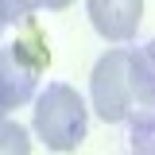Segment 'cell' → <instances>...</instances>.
I'll return each instance as SVG.
<instances>
[{"mask_svg":"<svg viewBox=\"0 0 155 155\" xmlns=\"http://www.w3.org/2000/svg\"><path fill=\"white\" fill-rule=\"evenodd\" d=\"M35 12H39L35 0H0V19L4 23H31Z\"/></svg>","mask_w":155,"mask_h":155,"instance_id":"7","label":"cell"},{"mask_svg":"<svg viewBox=\"0 0 155 155\" xmlns=\"http://www.w3.org/2000/svg\"><path fill=\"white\" fill-rule=\"evenodd\" d=\"M89 109L74 85L51 81L35 97V136L47 143V151H78V143L85 140Z\"/></svg>","mask_w":155,"mask_h":155,"instance_id":"1","label":"cell"},{"mask_svg":"<svg viewBox=\"0 0 155 155\" xmlns=\"http://www.w3.org/2000/svg\"><path fill=\"white\" fill-rule=\"evenodd\" d=\"M85 12H89L93 31L105 43H128L140 31L143 0H85Z\"/></svg>","mask_w":155,"mask_h":155,"instance_id":"4","label":"cell"},{"mask_svg":"<svg viewBox=\"0 0 155 155\" xmlns=\"http://www.w3.org/2000/svg\"><path fill=\"white\" fill-rule=\"evenodd\" d=\"M0 155H31V132L19 120H0Z\"/></svg>","mask_w":155,"mask_h":155,"instance_id":"6","label":"cell"},{"mask_svg":"<svg viewBox=\"0 0 155 155\" xmlns=\"http://www.w3.org/2000/svg\"><path fill=\"white\" fill-rule=\"evenodd\" d=\"M51 62V54L31 58V43H16V47H0V105L12 113L19 105H27L35 97L39 70Z\"/></svg>","mask_w":155,"mask_h":155,"instance_id":"3","label":"cell"},{"mask_svg":"<svg viewBox=\"0 0 155 155\" xmlns=\"http://www.w3.org/2000/svg\"><path fill=\"white\" fill-rule=\"evenodd\" d=\"M4 27H8V23H4V19H0V35H4Z\"/></svg>","mask_w":155,"mask_h":155,"instance_id":"11","label":"cell"},{"mask_svg":"<svg viewBox=\"0 0 155 155\" xmlns=\"http://www.w3.org/2000/svg\"><path fill=\"white\" fill-rule=\"evenodd\" d=\"M4 116H8V109H4V105H0V120H4Z\"/></svg>","mask_w":155,"mask_h":155,"instance_id":"10","label":"cell"},{"mask_svg":"<svg viewBox=\"0 0 155 155\" xmlns=\"http://www.w3.org/2000/svg\"><path fill=\"white\" fill-rule=\"evenodd\" d=\"M128 85H132V101L155 105V39L128 51Z\"/></svg>","mask_w":155,"mask_h":155,"instance_id":"5","label":"cell"},{"mask_svg":"<svg viewBox=\"0 0 155 155\" xmlns=\"http://www.w3.org/2000/svg\"><path fill=\"white\" fill-rule=\"evenodd\" d=\"M89 101L93 113L105 124H120L132 113V85H128V51L113 47L97 58L93 74H89Z\"/></svg>","mask_w":155,"mask_h":155,"instance_id":"2","label":"cell"},{"mask_svg":"<svg viewBox=\"0 0 155 155\" xmlns=\"http://www.w3.org/2000/svg\"><path fill=\"white\" fill-rule=\"evenodd\" d=\"M35 4H39V8H47V12H66L74 0H35Z\"/></svg>","mask_w":155,"mask_h":155,"instance_id":"9","label":"cell"},{"mask_svg":"<svg viewBox=\"0 0 155 155\" xmlns=\"http://www.w3.org/2000/svg\"><path fill=\"white\" fill-rule=\"evenodd\" d=\"M132 155H155V120H143V124H136L132 132Z\"/></svg>","mask_w":155,"mask_h":155,"instance_id":"8","label":"cell"}]
</instances>
